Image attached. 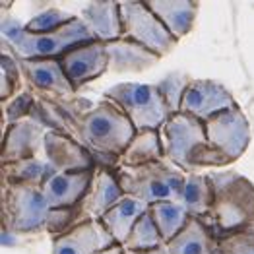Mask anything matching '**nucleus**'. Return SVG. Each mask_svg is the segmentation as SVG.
<instances>
[{"label":"nucleus","mask_w":254,"mask_h":254,"mask_svg":"<svg viewBox=\"0 0 254 254\" xmlns=\"http://www.w3.org/2000/svg\"><path fill=\"white\" fill-rule=\"evenodd\" d=\"M237 99L223 84L215 80H194L183 97L181 113L196 117L198 121L206 123L221 111L233 109Z\"/></svg>","instance_id":"9b49d317"},{"label":"nucleus","mask_w":254,"mask_h":254,"mask_svg":"<svg viewBox=\"0 0 254 254\" xmlns=\"http://www.w3.org/2000/svg\"><path fill=\"white\" fill-rule=\"evenodd\" d=\"M53 217L43 189L2 185V229L14 235L47 233Z\"/></svg>","instance_id":"423d86ee"},{"label":"nucleus","mask_w":254,"mask_h":254,"mask_svg":"<svg viewBox=\"0 0 254 254\" xmlns=\"http://www.w3.org/2000/svg\"><path fill=\"white\" fill-rule=\"evenodd\" d=\"M99 254H125V249L121 245H115V247H111V249H107V251H103V253Z\"/></svg>","instance_id":"72a5a7b5"},{"label":"nucleus","mask_w":254,"mask_h":254,"mask_svg":"<svg viewBox=\"0 0 254 254\" xmlns=\"http://www.w3.org/2000/svg\"><path fill=\"white\" fill-rule=\"evenodd\" d=\"M165 157L187 175L208 167L229 165L225 155L213 148L206 134V125L187 113L171 115L161 127Z\"/></svg>","instance_id":"f03ea898"},{"label":"nucleus","mask_w":254,"mask_h":254,"mask_svg":"<svg viewBox=\"0 0 254 254\" xmlns=\"http://www.w3.org/2000/svg\"><path fill=\"white\" fill-rule=\"evenodd\" d=\"M37 107V99L29 93V91H21L18 95H14L10 101H6L4 109V117H6V125H14L25 121L27 117H33V111Z\"/></svg>","instance_id":"7c9ffc66"},{"label":"nucleus","mask_w":254,"mask_h":254,"mask_svg":"<svg viewBox=\"0 0 254 254\" xmlns=\"http://www.w3.org/2000/svg\"><path fill=\"white\" fill-rule=\"evenodd\" d=\"M95 171L97 169L51 175V179L43 187V194L49 206L53 210H66V208L80 206L91 189Z\"/></svg>","instance_id":"2eb2a0df"},{"label":"nucleus","mask_w":254,"mask_h":254,"mask_svg":"<svg viewBox=\"0 0 254 254\" xmlns=\"http://www.w3.org/2000/svg\"><path fill=\"white\" fill-rule=\"evenodd\" d=\"M23 76L21 72L20 61L6 49H2V55H0V99L2 103L4 101H10L14 97V93L18 91L20 87V78Z\"/></svg>","instance_id":"c85d7f7f"},{"label":"nucleus","mask_w":254,"mask_h":254,"mask_svg":"<svg viewBox=\"0 0 254 254\" xmlns=\"http://www.w3.org/2000/svg\"><path fill=\"white\" fill-rule=\"evenodd\" d=\"M149 213L161 233L163 243H171L177 235L183 231L187 221L190 219L189 212L181 202H157L149 206Z\"/></svg>","instance_id":"a878e982"},{"label":"nucleus","mask_w":254,"mask_h":254,"mask_svg":"<svg viewBox=\"0 0 254 254\" xmlns=\"http://www.w3.org/2000/svg\"><path fill=\"white\" fill-rule=\"evenodd\" d=\"M206 125L208 140L217 151L225 155L229 163L243 157L251 144V125L241 107L217 113Z\"/></svg>","instance_id":"1a4fd4ad"},{"label":"nucleus","mask_w":254,"mask_h":254,"mask_svg":"<svg viewBox=\"0 0 254 254\" xmlns=\"http://www.w3.org/2000/svg\"><path fill=\"white\" fill-rule=\"evenodd\" d=\"M148 212H149V204H146L140 198H134V196L125 194V198L119 204H115L101 217V223L105 225L107 231L113 235V239L117 241V245L123 247L127 243L130 231L138 223V219Z\"/></svg>","instance_id":"4be33fe9"},{"label":"nucleus","mask_w":254,"mask_h":254,"mask_svg":"<svg viewBox=\"0 0 254 254\" xmlns=\"http://www.w3.org/2000/svg\"><path fill=\"white\" fill-rule=\"evenodd\" d=\"M213 187V208L206 221L215 237L254 229V185L237 171H213L208 175Z\"/></svg>","instance_id":"7ed1b4c3"},{"label":"nucleus","mask_w":254,"mask_h":254,"mask_svg":"<svg viewBox=\"0 0 254 254\" xmlns=\"http://www.w3.org/2000/svg\"><path fill=\"white\" fill-rule=\"evenodd\" d=\"M2 185H21V187H35L43 189L45 183L55 175V169L49 165L47 159H25L16 163H2Z\"/></svg>","instance_id":"393cba45"},{"label":"nucleus","mask_w":254,"mask_h":254,"mask_svg":"<svg viewBox=\"0 0 254 254\" xmlns=\"http://www.w3.org/2000/svg\"><path fill=\"white\" fill-rule=\"evenodd\" d=\"M192 82H194V80H192L187 72L175 70V72H169L167 76H163V78L155 84L157 89H159V93L163 95L167 107H169L171 115L181 113L183 97H185V93H187V89L190 87Z\"/></svg>","instance_id":"cd10ccee"},{"label":"nucleus","mask_w":254,"mask_h":254,"mask_svg":"<svg viewBox=\"0 0 254 254\" xmlns=\"http://www.w3.org/2000/svg\"><path fill=\"white\" fill-rule=\"evenodd\" d=\"M163 245H165V243H163V239H161V233H159V229H157V225H155L151 213L148 212L138 219V223H136L134 229L130 231L127 243L123 245V249H125V251H134V253H138V251L159 249V247H163Z\"/></svg>","instance_id":"bb28decb"},{"label":"nucleus","mask_w":254,"mask_h":254,"mask_svg":"<svg viewBox=\"0 0 254 254\" xmlns=\"http://www.w3.org/2000/svg\"><path fill=\"white\" fill-rule=\"evenodd\" d=\"M107 101L115 103L138 130H161L171 111L155 84L123 82L105 89Z\"/></svg>","instance_id":"0eeeda50"},{"label":"nucleus","mask_w":254,"mask_h":254,"mask_svg":"<svg viewBox=\"0 0 254 254\" xmlns=\"http://www.w3.org/2000/svg\"><path fill=\"white\" fill-rule=\"evenodd\" d=\"M151 12L165 23L177 39L189 35L194 27L200 2L196 0H146Z\"/></svg>","instance_id":"aec40b11"},{"label":"nucleus","mask_w":254,"mask_h":254,"mask_svg":"<svg viewBox=\"0 0 254 254\" xmlns=\"http://www.w3.org/2000/svg\"><path fill=\"white\" fill-rule=\"evenodd\" d=\"M165 247L169 254H213L219 249V239L206 221L190 217L183 231Z\"/></svg>","instance_id":"412c9836"},{"label":"nucleus","mask_w":254,"mask_h":254,"mask_svg":"<svg viewBox=\"0 0 254 254\" xmlns=\"http://www.w3.org/2000/svg\"><path fill=\"white\" fill-rule=\"evenodd\" d=\"M21 72L25 82L43 93L66 97L76 93V87L68 80L61 59H35V61H20Z\"/></svg>","instance_id":"dca6fc26"},{"label":"nucleus","mask_w":254,"mask_h":254,"mask_svg":"<svg viewBox=\"0 0 254 254\" xmlns=\"http://www.w3.org/2000/svg\"><path fill=\"white\" fill-rule=\"evenodd\" d=\"M63 68L68 80L76 89L89 84L97 78H101L109 70V55H107V43L89 41L82 43L74 49H70L63 59Z\"/></svg>","instance_id":"9d476101"},{"label":"nucleus","mask_w":254,"mask_h":254,"mask_svg":"<svg viewBox=\"0 0 254 254\" xmlns=\"http://www.w3.org/2000/svg\"><path fill=\"white\" fill-rule=\"evenodd\" d=\"M78 16L61 10V8H47L39 14H35L31 20L25 23V29L31 33H51L57 31L64 25H68L70 21H74Z\"/></svg>","instance_id":"c756f323"},{"label":"nucleus","mask_w":254,"mask_h":254,"mask_svg":"<svg viewBox=\"0 0 254 254\" xmlns=\"http://www.w3.org/2000/svg\"><path fill=\"white\" fill-rule=\"evenodd\" d=\"M159 159H165V144L161 130H138L127 151L123 153L119 165L138 167Z\"/></svg>","instance_id":"5701e85b"},{"label":"nucleus","mask_w":254,"mask_h":254,"mask_svg":"<svg viewBox=\"0 0 254 254\" xmlns=\"http://www.w3.org/2000/svg\"><path fill=\"white\" fill-rule=\"evenodd\" d=\"M80 18L84 20L91 35L101 43H113L125 37L123 31V16H121V2L103 0V2H89L82 10Z\"/></svg>","instance_id":"a211bd4d"},{"label":"nucleus","mask_w":254,"mask_h":254,"mask_svg":"<svg viewBox=\"0 0 254 254\" xmlns=\"http://www.w3.org/2000/svg\"><path fill=\"white\" fill-rule=\"evenodd\" d=\"M213 254H223V253H221V251H219V249H217V251H215V253H213Z\"/></svg>","instance_id":"f704fd0d"},{"label":"nucleus","mask_w":254,"mask_h":254,"mask_svg":"<svg viewBox=\"0 0 254 254\" xmlns=\"http://www.w3.org/2000/svg\"><path fill=\"white\" fill-rule=\"evenodd\" d=\"M190 217L208 221L213 208V187L208 175H187V183L179 200Z\"/></svg>","instance_id":"b1692460"},{"label":"nucleus","mask_w":254,"mask_h":254,"mask_svg":"<svg viewBox=\"0 0 254 254\" xmlns=\"http://www.w3.org/2000/svg\"><path fill=\"white\" fill-rule=\"evenodd\" d=\"M115 245L117 241L99 219H84L53 239V254H99Z\"/></svg>","instance_id":"ddd939ff"},{"label":"nucleus","mask_w":254,"mask_h":254,"mask_svg":"<svg viewBox=\"0 0 254 254\" xmlns=\"http://www.w3.org/2000/svg\"><path fill=\"white\" fill-rule=\"evenodd\" d=\"M43 153L55 173H78V171L97 169V163L89 153V149L68 134L49 130L45 136Z\"/></svg>","instance_id":"f8f14e48"},{"label":"nucleus","mask_w":254,"mask_h":254,"mask_svg":"<svg viewBox=\"0 0 254 254\" xmlns=\"http://www.w3.org/2000/svg\"><path fill=\"white\" fill-rule=\"evenodd\" d=\"M121 16H123L125 37L144 45L151 53L165 57L177 47L179 39L151 12L148 2H140V0L121 2Z\"/></svg>","instance_id":"6e6552de"},{"label":"nucleus","mask_w":254,"mask_h":254,"mask_svg":"<svg viewBox=\"0 0 254 254\" xmlns=\"http://www.w3.org/2000/svg\"><path fill=\"white\" fill-rule=\"evenodd\" d=\"M107 55H109V70L117 74L125 72H144L151 66L159 64L161 57L151 53L144 45L132 41L128 37H121L117 41L107 43Z\"/></svg>","instance_id":"6ab92c4d"},{"label":"nucleus","mask_w":254,"mask_h":254,"mask_svg":"<svg viewBox=\"0 0 254 254\" xmlns=\"http://www.w3.org/2000/svg\"><path fill=\"white\" fill-rule=\"evenodd\" d=\"M219 251L223 254H254V229L223 237L219 241Z\"/></svg>","instance_id":"2f4dec72"},{"label":"nucleus","mask_w":254,"mask_h":254,"mask_svg":"<svg viewBox=\"0 0 254 254\" xmlns=\"http://www.w3.org/2000/svg\"><path fill=\"white\" fill-rule=\"evenodd\" d=\"M125 198V192L119 185V179L113 169L97 167L91 189L82 202L85 219H99L105 215L115 204H119Z\"/></svg>","instance_id":"f3484780"},{"label":"nucleus","mask_w":254,"mask_h":254,"mask_svg":"<svg viewBox=\"0 0 254 254\" xmlns=\"http://www.w3.org/2000/svg\"><path fill=\"white\" fill-rule=\"evenodd\" d=\"M125 254H169V251H167V247L163 245V247L151 249V251H138V253H134V251H125Z\"/></svg>","instance_id":"473e14b6"},{"label":"nucleus","mask_w":254,"mask_h":254,"mask_svg":"<svg viewBox=\"0 0 254 254\" xmlns=\"http://www.w3.org/2000/svg\"><path fill=\"white\" fill-rule=\"evenodd\" d=\"M113 171L125 194L140 198L149 206L157 202H179L187 183V173L167 157L138 167L119 165Z\"/></svg>","instance_id":"39448f33"},{"label":"nucleus","mask_w":254,"mask_h":254,"mask_svg":"<svg viewBox=\"0 0 254 254\" xmlns=\"http://www.w3.org/2000/svg\"><path fill=\"white\" fill-rule=\"evenodd\" d=\"M89 41H95V37L82 18L51 33H31L14 18L2 20V49L10 51L18 61L63 59L70 49Z\"/></svg>","instance_id":"20e7f679"},{"label":"nucleus","mask_w":254,"mask_h":254,"mask_svg":"<svg viewBox=\"0 0 254 254\" xmlns=\"http://www.w3.org/2000/svg\"><path fill=\"white\" fill-rule=\"evenodd\" d=\"M47 128L37 121H20L14 125H6L2 136V163H16L37 157L39 149L45 144Z\"/></svg>","instance_id":"4468645a"},{"label":"nucleus","mask_w":254,"mask_h":254,"mask_svg":"<svg viewBox=\"0 0 254 254\" xmlns=\"http://www.w3.org/2000/svg\"><path fill=\"white\" fill-rule=\"evenodd\" d=\"M78 142L89 149L97 167L117 169L123 153L136 136L127 115L111 101H99L78 121Z\"/></svg>","instance_id":"f257e3e1"}]
</instances>
